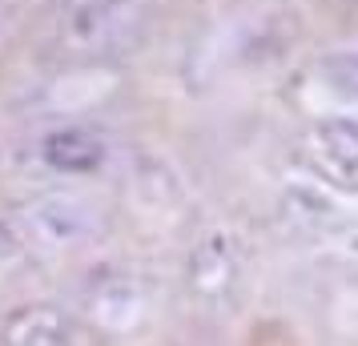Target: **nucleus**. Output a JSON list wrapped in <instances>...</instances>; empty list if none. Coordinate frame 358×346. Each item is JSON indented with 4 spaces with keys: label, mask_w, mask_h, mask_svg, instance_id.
I'll return each mask as SVG.
<instances>
[{
    "label": "nucleus",
    "mask_w": 358,
    "mask_h": 346,
    "mask_svg": "<svg viewBox=\"0 0 358 346\" xmlns=\"http://www.w3.org/2000/svg\"><path fill=\"white\" fill-rule=\"evenodd\" d=\"M41 157L57 173H97L105 161V141L85 125H61V129L45 133Z\"/></svg>",
    "instance_id": "nucleus-4"
},
{
    "label": "nucleus",
    "mask_w": 358,
    "mask_h": 346,
    "mask_svg": "<svg viewBox=\"0 0 358 346\" xmlns=\"http://www.w3.org/2000/svg\"><path fill=\"white\" fill-rule=\"evenodd\" d=\"M314 73H318V85H322L334 101L358 105V49L326 52Z\"/></svg>",
    "instance_id": "nucleus-5"
},
{
    "label": "nucleus",
    "mask_w": 358,
    "mask_h": 346,
    "mask_svg": "<svg viewBox=\"0 0 358 346\" xmlns=\"http://www.w3.org/2000/svg\"><path fill=\"white\" fill-rule=\"evenodd\" d=\"M65 29L77 49L121 52L141 45L149 29V13L141 0H77Z\"/></svg>",
    "instance_id": "nucleus-1"
},
{
    "label": "nucleus",
    "mask_w": 358,
    "mask_h": 346,
    "mask_svg": "<svg viewBox=\"0 0 358 346\" xmlns=\"http://www.w3.org/2000/svg\"><path fill=\"white\" fill-rule=\"evenodd\" d=\"M355 246H358V238H355Z\"/></svg>",
    "instance_id": "nucleus-9"
},
{
    "label": "nucleus",
    "mask_w": 358,
    "mask_h": 346,
    "mask_svg": "<svg viewBox=\"0 0 358 346\" xmlns=\"http://www.w3.org/2000/svg\"><path fill=\"white\" fill-rule=\"evenodd\" d=\"M338 4H358V0H338Z\"/></svg>",
    "instance_id": "nucleus-8"
},
{
    "label": "nucleus",
    "mask_w": 358,
    "mask_h": 346,
    "mask_svg": "<svg viewBox=\"0 0 358 346\" xmlns=\"http://www.w3.org/2000/svg\"><path fill=\"white\" fill-rule=\"evenodd\" d=\"M29 226L36 230V238H45L52 246H77V242H89L101 233V210L81 198L57 194L29 210Z\"/></svg>",
    "instance_id": "nucleus-3"
},
{
    "label": "nucleus",
    "mask_w": 358,
    "mask_h": 346,
    "mask_svg": "<svg viewBox=\"0 0 358 346\" xmlns=\"http://www.w3.org/2000/svg\"><path fill=\"white\" fill-rule=\"evenodd\" d=\"M310 157L322 169V178L358 194V117H322L310 129Z\"/></svg>",
    "instance_id": "nucleus-2"
},
{
    "label": "nucleus",
    "mask_w": 358,
    "mask_h": 346,
    "mask_svg": "<svg viewBox=\"0 0 358 346\" xmlns=\"http://www.w3.org/2000/svg\"><path fill=\"white\" fill-rule=\"evenodd\" d=\"M194 278H197V286H206V290L229 286V278H234V250H229L226 238H210L206 246L197 250Z\"/></svg>",
    "instance_id": "nucleus-6"
},
{
    "label": "nucleus",
    "mask_w": 358,
    "mask_h": 346,
    "mask_svg": "<svg viewBox=\"0 0 358 346\" xmlns=\"http://www.w3.org/2000/svg\"><path fill=\"white\" fill-rule=\"evenodd\" d=\"M0 250H8V233L0 230Z\"/></svg>",
    "instance_id": "nucleus-7"
}]
</instances>
